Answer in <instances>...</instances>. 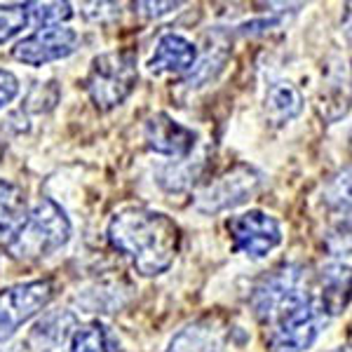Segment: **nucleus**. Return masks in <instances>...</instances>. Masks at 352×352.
<instances>
[{
  "label": "nucleus",
  "mask_w": 352,
  "mask_h": 352,
  "mask_svg": "<svg viewBox=\"0 0 352 352\" xmlns=\"http://www.w3.org/2000/svg\"><path fill=\"white\" fill-rule=\"evenodd\" d=\"M109 242L144 277L169 270L181 249V230L167 214L146 207L118 212L109 223Z\"/></svg>",
  "instance_id": "obj_1"
},
{
  "label": "nucleus",
  "mask_w": 352,
  "mask_h": 352,
  "mask_svg": "<svg viewBox=\"0 0 352 352\" xmlns=\"http://www.w3.org/2000/svg\"><path fill=\"white\" fill-rule=\"evenodd\" d=\"M71 221L54 200L45 197L26 214L5 240V252L14 261H41L59 252L71 240Z\"/></svg>",
  "instance_id": "obj_2"
},
{
  "label": "nucleus",
  "mask_w": 352,
  "mask_h": 352,
  "mask_svg": "<svg viewBox=\"0 0 352 352\" xmlns=\"http://www.w3.org/2000/svg\"><path fill=\"white\" fill-rule=\"evenodd\" d=\"M136 82V56L132 52H106L92 59L85 87L96 109L111 111L134 92Z\"/></svg>",
  "instance_id": "obj_3"
},
{
  "label": "nucleus",
  "mask_w": 352,
  "mask_h": 352,
  "mask_svg": "<svg viewBox=\"0 0 352 352\" xmlns=\"http://www.w3.org/2000/svg\"><path fill=\"white\" fill-rule=\"evenodd\" d=\"M331 320V308L329 300L320 296H310L298 303L296 308L280 317L275 322L270 336V352H303L308 350L322 329Z\"/></svg>",
  "instance_id": "obj_4"
},
{
  "label": "nucleus",
  "mask_w": 352,
  "mask_h": 352,
  "mask_svg": "<svg viewBox=\"0 0 352 352\" xmlns=\"http://www.w3.org/2000/svg\"><path fill=\"white\" fill-rule=\"evenodd\" d=\"M310 296L305 270L300 265H282L258 282L252 294L254 315L265 324H275L285 312Z\"/></svg>",
  "instance_id": "obj_5"
},
{
  "label": "nucleus",
  "mask_w": 352,
  "mask_h": 352,
  "mask_svg": "<svg viewBox=\"0 0 352 352\" xmlns=\"http://www.w3.org/2000/svg\"><path fill=\"white\" fill-rule=\"evenodd\" d=\"M54 298V287L50 280L19 282L0 292V343L14 336L16 329L31 317L43 312Z\"/></svg>",
  "instance_id": "obj_6"
},
{
  "label": "nucleus",
  "mask_w": 352,
  "mask_h": 352,
  "mask_svg": "<svg viewBox=\"0 0 352 352\" xmlns=\"http://www.w3.org/2000/svg\"><path fill=\"white\" fill-rule=\"evenodd\" d=\"M226 228L230 232L232 249L249 258H265L282 242L280 223L261 209H249L240 217L228 219Z\"/></svg>",
  "instance_id": "obj_7"
},
{
  "label": "nucleus",
  "mask_w": 352,
  "mask_h": 352,
  "mask_svg": "<svg viewBox=\"0 0 352 352\" xmlns=\"http://www.w3.org/2000/svg\"><path fill=\"white\" fill-rule=\"evenodd\" d=\"M80 47V36L68 26H41L12 47V56L26 66H45L61 61Z\"/></svg>",
  "instance_id": "obj_8"
},
{
  "label": "nucleus",
  "mask_w": 352,
  "mask_h": 352,
  "mask_svg": "<svg viewBox=\"0 0 352 352\" xmlns=\"http://www.w3.org/2000/svg\"><path fill=\"white\" fill-rule=\"evenodd\" d=\"M261 184V174L252 167H235L223 176H219L207 190L197 197V209L202 212H221L235 207L254 195Z\"/></svg>",
  "instance_id": "obj_9"
},
{
  "label": "nucleus",
  "mask_w": 352,
  "mask_h": 352,
  "mask_svg": "<svg viewBox=\"0 0 352 352\" xmlns=\"http://www.w3.org/2000/svg\"><path fill=\"white\" fill-rule=\"evenodd\" d=\"M144 139L153 153L164 157H174V160L188 157L197 144V134L190 127H186V124L176 122L167 113H155V116H151L146 120Z\"/></svg>",
  "instance_id": "obj_10"
},
{
  "label": "nucleus",
  "mask_w": 352,
  "mask_h": 352,
  "mask_svg": "<svg viewBox=\"0 0 352 352\" xmlns=\"http://www.w3.org/2000/svg\"><path fill=\"white\" fill-rule=\"evenodd\" d=\"M78 317L76 312L59 308L47 310L28 331L26 345L31 352H68L71 338L76 333Z\"/></svg>",
  "instance_id": "obj_11"
},
{
  "label": "nucleus",
  "mask_w": 352,
  "mask_h": 352,
  "mask_svg": "<svg viewBox=\"0 0 352 352\" xmlns=\"http://www.w3.org/2000/svg\"><path fill=\"white\" fill-rule=\"evenodd\" d=\"M197 47L179 33H164L157 41L148 61V71L155 76H184L195 68Z\"/></svg>",
  "instance_id": "obj_12"
},
{
  "label": "nucleus",
  "mask_w": 352,
  "mask_h": 352,
  "mask_svg": "<svg viewBox=\"0 0 352 352\" xmlns=\"http://www.w3.org/2000/svg\"><path fill=\"white\" fill-rule=\"evenodd\" d=\"M303 111V96L292 82H275L265 92V116L270 118V122H275L277 127L292 122L294 118L300 116Z\"/></svg>",
  "instance_id": "obj_13"
},
{
  "label": "nucleus",
  "mask_w": 352,
  "mask_h": 352,
  "mask_svg": "<svg viewBox=\"0 0 352 352\" xmlns=\"http://www.w3.org/2000/svg\"><path fill=\"white\" fill-rule=\"evenodd\" d=\"M68 352H120V343L109 327L101 322H92L82 329H76Z\"/></svg>",
  "instance_id": "obj_14"
},
{
  "label": "nucleus",
  "mask_w": 352,
  "mask_h": 352,
  "mask_svg": "<svg viewBox=\"0 0 352 352\" xmlns=\"http://www.w3.org/2000/svg\"><path fill=\"white\" fill-rule=\"evenodd\" d=\"M24 190L12 181L0 179V232H10L24 219Z\"/></svg>",
  "instance_id": "obj_15"
},
{
  "label": "nucleus",
  "mask_w": 352,
  "mask_h": 352,
  "mask_svg": "<svg viewBox=\"0 0 352 352\" xmlns=\"http://www.w3.org/2000/svg\"><path fill=\"white\" fill-rule=\"evenodd\" d=\"M28 8L24 3L0 5V45L19 36L28 24Z\"/></svg>",
  "instance_id": "obj_16"
},
{
  "label": "nucleus",
  "mask_w": 352,
  "mask_h": 352,
  "mask_svg": "<svg viewBox=\"0 0 352 352\" xmlns=\"http://www.w3.org/2000/svg\"><path fill=\"white\" fill-rule=\"evenodd\" d=\"M26 8L41 26H61L73 16L71 3H26Z\"/></svg>",
  "instance_id": "obj_17"
},
{
  "label": "nucleus",
  "mask_w": 352,
  "mask_h": 352,
  "mask_svg": "<svg viewBox=\"0 0 352 352\" xmlns=\"http://www.w3.org/2000/svg\"><path fill=\"white\" fill-rule=\"evenodd\" d=\"M19 94V78L8 68H0V109L10 106Z\"/></svg>",
  "instance_id": "obj_18"
},
{
  "label": "nucleus",
  "mask_w": 352,
  "mask_h": 352,
  "mask_svg": "<svg viewBox=\"0 0 352 352\" xmlns=\"http://www.w3.org/2000/svg\"><path fill=\"white\" fill-rule=\"evenodd\" d=\"M179 5L181 3H139L136 8H139V12L146 14V16H162V14L176 10Z\"/></svg>",
  "instance_id": "obj_19"
},
{
  "label": "nucleus",
  "mask_w": 352,
  "mask_h": 352,
  "mask_svg": "<svg viewBox=\"0 0 352 352\" xmlns=\"http://www.w3.org/2000/svg\"><path fill=\"white\" fill-rule=\"evenodd\" d=\"M3 155H5V141L0 139V160H3Z\"/></svg>",
  "instance_id": "obj_20"
}]
</instances>
